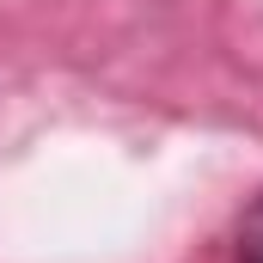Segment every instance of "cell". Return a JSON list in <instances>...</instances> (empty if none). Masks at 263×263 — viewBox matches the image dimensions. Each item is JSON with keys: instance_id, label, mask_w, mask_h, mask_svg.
<instances>
[{"instance_id": "6da1fadb", "label": "cell", "mask_w": 263, "mask_h": 263, "mask_svg": "<svg viewBox=\"0 0 263 263\" xmlns=\"http://www.w3.org/2000/svg\"><path fill=\"white\" fill-rule=\"evenodd\" d=\"M239 263H263V196L245 208L239 220Z\"/></svg>"}]
</instances>
